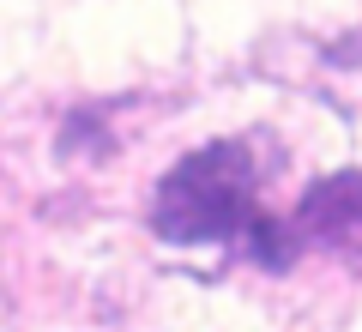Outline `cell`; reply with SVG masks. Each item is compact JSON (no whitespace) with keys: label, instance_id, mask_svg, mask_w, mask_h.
<instances>
[{"label":"cell","instance_id":"1","mask_svg":"<svg viewBox=\"0 0 362 332\" xmlns=\"http://www.w3.org/2000/svg\"><path fill=\"white\" fill-rule=\"evenodd\" d=\"M272 176V151L259 139H211L187 151L151 193V230L169 248H206L242 242L254 230L259 188Z\"/></svg>","mask_w":362,"mask_h":332},{"label":"cell","instance_id":"2","mask_svg":"<svg viewBox=\"0 0 362 332\" xmlns=\"http://www.w3.org/2000/svg\"><path fill=\"white\" fill-rule=\"evenodd\" d=\"M302 242L320 248H362V169H338V176H320L290 212Z\"/></svg>","mask_w":362,"mask_h":332}]
</instances>
